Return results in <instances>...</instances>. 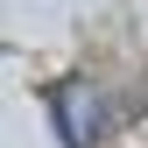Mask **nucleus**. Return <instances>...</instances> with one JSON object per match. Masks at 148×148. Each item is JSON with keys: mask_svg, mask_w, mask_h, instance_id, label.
Instances as JSON below:
<instances>
[{"mask_svg": "<svg viewBox=\"0 0 148 148\" xmlns=\"http://www.w3.org/2000/svg\"><path fill=\"white\" fill-rule=\"evenodd\" d=\"M49 113H57V134H64V148H99L106 141V99L92 92L85 78H71V85H57L49 92Z\"/></svg>", "mask_w": 148, "mask_h": 148, "instance_id": "1", "label": "nucleus"}]
</instances>
